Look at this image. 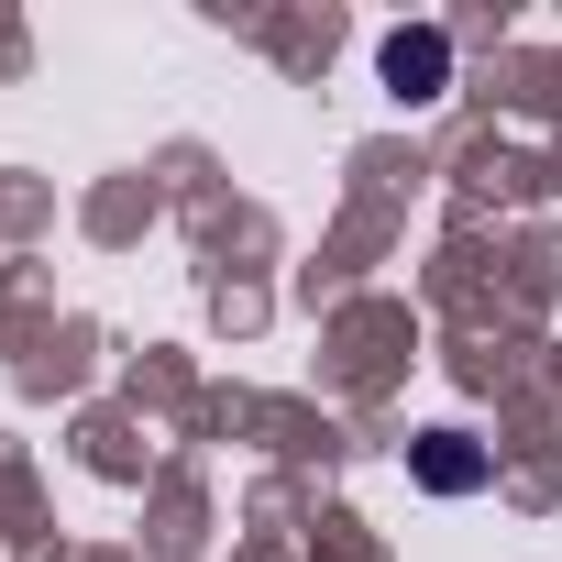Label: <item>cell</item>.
I'll list each match as a JSON object with an SVG mask.
<instances>
[{
	"label": "cell",
	"mask_w": 562,
	"mask_h": 562,
	"mask_svg": "<svg viewBox=\"0 0 562 562\" xmlns=\"http://www.w3.org/2000/svg\"><path fill=\"white\" fill-rule=\"evenodd\" d=\"M386 78H397L408 100H430V89H441V34H386Z\"/></svg>",
	"instance_id": "cell-1"
},
{
	"label": "cell",
	"mask_w": 562,
	"mask_h": 562,
	"mask_svg": "<svg viewBox=\"0 0 562 562\" xmlns=\"http://www.w3.org/2000/svg\"><path fill=\"white\" fill-rule=\"evenodd\" d=\"M419 474H430V485H474V474H485V463H474V452H463V441H452V430H441V441H430V452H419Z\"/></svg>",
	"instance_id": "cell-2"
}]
</instances>
